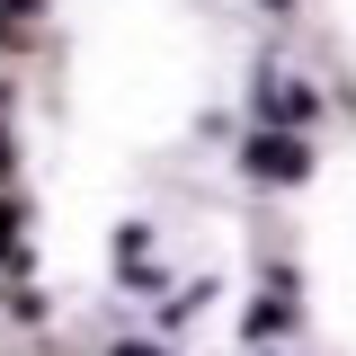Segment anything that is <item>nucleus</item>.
Returning <instances> with one entry per match:
<instances>
[{
  "instance_id": "1",
  "label": "nucleus",
  "mask_w": 356,
  "mask_h": 356,
  "mask_svg": "<svg viewBox=\"0 0 356 356\" xmlns=\"http://www.w3.org/2000/svg\"><path fill=\"white\" fill-rule=\"evenodd\" d=\"M250 178H259V187H285V178H303V143H294L285 125H267L259 143H250Z\"/></svg>"
},
{
  "instance_id": "2",
  "label": "nucleus",
  "mask_w": 356,
  "mask_h": 356,
  "mask_svg": "<svg viewBox=\"0 0 356 356\" xmlns=\"http://www.w3.org/2000/svg\"><path fill=\"white\" fill-rule=\"evenodd\" d=\"M259 107H267V125H303V116H312V89L294 81V72H267V81H259Z\"/></svg>"
},
{
  "instance_id": "3",
  "label": "nucleus",
  "mask_w": 356,
  "mask_h": 356,
  "mask_svg": "<svg viewBox=\"0 0 356 356\" xmlns=\"http://www.w3.org/2000/svg\"><path fill=\"white\" fill-rule=\"evenodd\" d=\"M276 330H285V303H276V294H267V303L250 312V339H276Z\"/></svg>"
},
{
  "instance_id": "4",
  "label": "nucleus",
  "mask_w": 356,
  "mask_h": 356,
  "mask_svg": "<svg viewBox=\"0 0 356 356\" xmlns=\"http://www.w3.org/2000/svg\"><path fill=\"white\" fill-rule=\"evenodd\" d=\"M0 170H9V134H0Z\"/></svg>"
},
{
  "instance_id": "5",
  "label": "nucleus",
  "mask_w": 356,
  "mask_h": 356,
  "mask_svg": "<svg viewBox=\"0 0 356 356\" xmlns=\"http://www.w3.org/2000/svg\"><path fill=\"white\" fill-rule=\"evenodd\" d=\"M0 241H9V205H0Z\"/></svg>"
},
{
  "instance_id": "6",
  "label": "nucleus",
  "mask_w": 356,
  "mask_h": 356,
  "mask_svg": "<svg viewBox=\"0 0 356 356\" xmlns=\"http://www.w3.org/2000/svg\"><path fill=\"white\" fill-rule=\"evenodd\" d=\"M125 356H152V348H125Z\"/></svg>"
}]
</instances>
